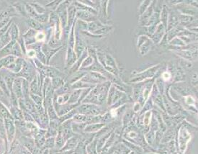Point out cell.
Here are the masks:
<instances>
[{
  "instance_id": "6da1fadb",
  "label": "cell",
  "mask_w": 198,
  "mask_h": 154,
  "mask_svg": "<svg viewBox=\"0 0 198 154\" xmlns=\"http://www.w3.org/2000/svg\"><path fill=\"white\" fill-rule=\"evenodd\" d=\"M25 58H17L15 59V61H13L12 63H10L8 66H7L5 68L7 70L10 71V72H12L14 74H17L18 73H20L21 71L22 66H23Z\"/></svg>"
},
{
  "instance_id": "7a4b0ae2",
  "label": "cell",
  "mask_w": 198,
  "mask_h": 154,
  "mask_svg": "<svg viewBox=\"0 0 198 154\" xmlns=\"http://www.w3.org/2000/svg\"><path fill=\"white\" fill-rule=\"evenodd\" d=\"M4 125L7 131L9 141H12L13 138L15 134V127L14 125L13 119H4Z\"/></svg>"
},
{
  "instance_id": "3957f363",
  "label": "cell",
  "mask_w": 198,
  "mask_h": 154,
  "mask_svg": "<svg viewBox=\"0 0 198 154\" xmlns=\"http://www.w3.org/2000/svg\"><path fill=\"white\" fill-rule=\"evenodd\" d=\"M22 78H16V79H15V81H14L12 86V91L18 99L21 98L22 96Z\"/></svg>"
},
{
  "instance_id": "277c9868",
  "label": "cell",
  "mask_w": 198,
  "mask_h": 154,
  "mask_svg": "<svg viewBox=\"0 0 198 154\" xmlns=\"http://www.w3.org/2000/svg\"><path fill=\"white\" fill-rule=\"evenodd\" d=\"M17 41L11 40L7 45H4V46L0 48V58H4V57L10 56L12 54V50Z\"/></svg>"
},
{
  "instance_id": "5b68a950",
  "label": "cell",
  "mask_w": 198,
  "mask_h": 154,
  "mask_svg": "<svg viewBox=\"0 0 198 154\" xmlns=\"http://www.w3.org/2000/svg\"><path fill=\"white\" fill-rule=\"evenodd\" d=\"M9 32H10L11 40L17 41V39L19 38V37L20 35V30H19V27H18L17 26V25L15 23V22H12V24L11 25L10 29H9Z\"/></svg>"
},
{
  "instance_id": "8992f818",
  "label": "cell",
  "mask_w": 198,
  "mask_h": 154,
  "mask_svg": "<svg viewBox=\"0 0 198 154\" xmlns=\"http://www.w3.org/2000/svg\"><path fill=\"white\" fill-rule=\"evenodd\" d=\"M16 58H17V57L14 56L12 55L0 58V70H2V68H6L7 66H8L10 63H12L13 61H15Z\"/></svg>"
},
{
  "instance_id": "52a82bcc",
  "label": "cell",
  "mask_w": 198,
  "mask_h": 154,
  "mask_svg": "<svg viewBox=\"0 0 198 154\" xmlns=\"http://www.w3.org/2000/svg\"><path fill=\"white\" fill-rule=\"evenodd\" d=\"M12 56L17 57V58H24V54L22 53L21 48H20V45L18 43L16 42L15 44L14 45L12 50Z\"/></svg>"
},
{
  "instance_id": "ba28073f",
  "label": "cell",
  "mask_w": 198,
  "mask_h": 154,
  "mask_svg": "<svg viewBox=\"0 0 198 154\" xmlns=\"http://www.w3.org/2000/svg\"><path fill=\"white\" fill-rule=\"evenodd\" d=\"M12 7L15 9V10L18 13V15L22 16L27 15L26 11H25L24 4L20 3V2H16L15 4H14L12 5Z\"/></svg>"
},
{
  "instance_id": "9c48e42d",
  "label": "cell",
  "mask_w": 198,
  "mask_h": 154,
  "mask_svg": "<svg viewBox=\"0 0 198 154\" xmlns=\"http://www.w3.org/2000/svg\"><path fill=\"white\" fill-rule=\"evenodd\" d=\"M0 115L3 117L4 119H13L12 116L11 115V113L8 111L7 108L4 105L0 102Z\"/></svg>"
},
{
  "instance_id": "30bf717a",
  "label": "cell",
  "mask_w": 198,
  "mask_h": 154,
  "mask_svg": "<svg viewBox=\"0 0 198 154\" xmlns=\"http://www.w3.org/2000/svg\"><path fill=\"white\" fill-rule=\"evenodd\" d=\"M11 40H11V38H10V32H9V30H8V31L5 34H4V35L1 37V38H0V45H1V48L4 46V45H7Z\"/></svg>"
},
{
  "instance_id": "8fae6325",
  "label": "cell",
  "mask_w": 198,
  "mask_h": 154,
  "mask_svg": "<svg viewBox=\"0 0 198 154\" xmlns=\"http://www.w3.org/2000/svg\"><path fill=\"white\" fill-rule=\"evenodd\" d=\"M15 77L10 75L6 76V77L4 78V82H5L7 86L9 91H10V92H12V86H13L14 81H15Z\"/></svg>"
},
{
  "instance_id": "7c38bea8",
  "label": "cell",
  "mask_w": 198,
  "mask_h": 154,
  "mask_svg": "<svg viewBox=\"0 0 198 154\" xmlns=\"http://www.w3.org/2000/svg\"><path fill=\"white\" fill-rule=\"evenodd\" d=\"M27 24L29 25L30 27H32L33 29H39L40 27V25L39 24L38 21H36L35 20L33 19V18H28L27 20Z\"/></svg>"
},
{
  "instance_id": "4fadbf2b",
  "label": "cell",
  "mask_w": 198,
  "mask_h": 154,
  "mask_svg": "<svg viewBox=\"0 0 198 154\" xmlns=\"http://www.w3.org/2000/svg\"><path fill=\"white\" fill-rule=\"evenodd\" d=\"M0 88H1L2 90L4 92H5L8 96H10V91H9L7 86L6 85L5 82H4V80L3 78H2V76H0Z\"/></svg>"
},
{
  "instance_id": "5bb4252c",
  "label": "cell",
  "mask_w": 198,
  "mask_h": 154,
  "mask_svg": "<svg viewBox=\"0 0 198 154\" xmlns=\"http://www.w3.org/2000/svg\"><path fill=\"white\" fill-rule=\"evenodd\" d=\"M35 34H36L35 32L34 31L33 29H30L26 32V33L22 34V38H23L24 40H27V39L35 38Z\"/></svg>"
},
{
  "instance_id": "9a60e30c",
  "label": "cell",
  "mask_w": 198,
  "mask_h": 154,
  "mask_svg": "<svg viewBox=\"0 0 198 154\" xmlns=\"http://www.w3.org/2000/svg\"><path fill=\"white\" fill-rule=\"evenodd\" d=\"M35 38L37 42H43L46 38V35L43 32H38L35 34Z\"/></svg>"
},
{
  "instance_id": "2e32d148",
  "label": "cell",
  "mask_w": 198,
  "mask_h": 154,
  "mask_svg": "<svg viewBox=\"0 0 198 154\" xmlns=\"http://www.w3.org/2000/svg\"><path fill=\"white\" fill-rule=\"evenodd\" d=\"M12 24V20H11V21L9 22V23L6 25V26H4V27H2V29H0V38H1V37L4 35V34H5L8 31V30H9V28H10V26H11V25Z\"/></svg>"
},
{
  "instance_id": "e0dca14e",
  "label": "cell",
  "mask_w": 198,
  "mask_h": 154,
  "mask_svg": "<svg viewBox=\"0 0 198 154\" xmlns=\"http://www.w3.org/2000/svg\"><path fill=\"white\" fill-rule=\"evenodd\" d=\"M26 56L28 58H35V56H36L35 50H33V49L27 50Z\"/></svg>"
},
{
  "instance_id": "ac0fdd59",
  "label": "cell",
  "mask_w": 198,
  "mask_h": 154,
  "mask_svg": "<svg viewBox=\"0 0 198 154\" xmlns=\"http://www.w3.org/2000/svg\"><path fill=\"white\" fill-rule=\"evenodd\" d=\"M12 20V17H7L6 18V19L0 21V29H2V27H4V26H6V25H7Z\"/></svg>"
},
{
  "instance_id": "d6986e66",
  "label": "cell",
  "mask_w": 198,
  "mask_h": 154,
  "mask_svg": "<svg viewBox=\"0 0 198 154\" xmlns=\"http://www.w3.org/2000/svg\"><path fill=\"white\" fill-rule=\"evenodd\" d=\"M163 79H164L165 80H168V79H169V78H170L169 73L165 72V73L163 74Z\"/></svg>"
},
{
  "instance_id": "ffe728a7",
  "label": "cell",
  "mask_w": 198,
  "mask_h": 154,
  "mask_svg": "<svg viewBox=\"0 0 198 154\" xmlns=\"http://www.w3.org/2000/svg\"><path fill=\"white\" fill-rule=\"evenodd\" d=\"M2 9L1 7H0V12H1V11H2Z\"/></svg>"
},
{
  "instance_id": "44dd1931",
  "label": "cell",
  "mask_w": 198,
  "mask_h": 154,
  "mask_svg": "<svg viewBox=\"0 0 198 154\" xmlns=\"http://www.w3.org/2000/svg\"><path fill=\"white\" fill-rule=\"evenodd\" d=\"M0 3H1V2H0Z\"/></svg>"
}]
</instances>
